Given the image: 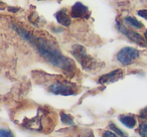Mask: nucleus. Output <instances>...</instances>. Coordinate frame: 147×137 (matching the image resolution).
Returning <instances> with one entry per match:
<instances>
[{
	"instance_id": "obj_15",
	"label": "nucleus",
	"mask_w": 147,
	"mask_h": 137,
	"mask_svg": "<svg viewBox=\"0 0 147 137\" xmlns=\"http://www.w3.org/2000/svg\"><path fill=\"white\" fill-rule=\"evenodd\" d=\"M139 134L142 137H147V120L143 121L139 126Z\"/></svg>"
},
{
	"instance_id": "obj_2",
	"label": "nucleus",
	"mask_w": 147,
	"mask_h": 137,
	"mask_svg": "<svg viewBox=\"0 0 147 137\" xmlns=\"http://www.w3.org/2000/svg\"><path fill=\"white\" fill-rule=\"evenodd\" d=\"M18 123L22 126V128L28 130L37 132H49L57 124V121L55 120V117L51 115V112L39 108L35 115L23 117V119H21Z\"/></svg>"
},
{
	"instance_id": "obj_12",
	"label": "nucleus",
	"mask_w": 147,
	"mask_h": 137,
	"mask_svg": "<svg viewBox=\"0 0 147 137\" xmlns=\"http://www.w3.org/2000/svg\"><path fill=\"white\" fill-rule=\"evenodd\" d=\"M61 121H63V123L69 125V126H73V125H74L73 117H71V115L67 114V113L61 112Z\"/></svg>"
},
{
	"instance_id": "obj_4",
	"label": "nucleus",
	"mask_w": 147,
	"mask_h": 137,
	"mask_svg": "<svg viewBox=\"0 0 147 137\" xmlns=\"http://www.w3.org/2000/svg\"><path fill=\"white\" fill-rule=\"evenodd\" d=\"M49 91L55 95L71 96V95H76L78 93V88L76 85L67 82V81H57L49 86Z\"/></svg>"
},
{
	"instance_id": "obj_19",
	"label": "nucleus",
	"mask_w": 147,
	"mask_h": 137,
	"mask_svg": "<svg viewBox=\"0 0 147 137\" xmlns=\"http://www.w3.org/2000/svg\"><path fill=\"white\" fill-rule=\"evenodd\" d=\"M140 117H141V118H143V119H147V107L143 109V110H141Z\"/></svg>"
},
{
	"instance_id": "obj_13",
	"label": "nucleus",
	"mask_w": 147,
	"mask_h": 137,
	"mask_svg": "<svg viewBox=\"0 0 147 137\" xmlns=\"http://www.w3.org/2000/svg\"><path fill=\"white\" fill-rule=\"evenodd\" d=\"M110 128H111V130H112L114 133H116V134L118 135L119 137H128L126 133H125L123 130H121L119 127H117L116 125L114 124V123H111V124H110Z\"/></svg>"
},
{
	"instance_id": "obj_14",
	"label": "nucleus",
	"mask_w": 147,
	"mask_h": 137,
	"mask_svg": "<svg viewBox=\"0 0 147 137\" xmlns=\"http://www.w3.org/2000/svg\"><path fill=\"white\" fill-rule=\"evenodd\" d=\"M40 20H42V19H41V17L38 16L36 13H32V14L29 16V21H30L32 24L36 25V26L40 25Z\"/></svg>"
},
{
	"instance_id": "obj_17",
	"label": "nucleus",
	"mask_w": 147,
	"mask_h": 137,
	"mask_svg": "<svg viewBox=\"0 0 147 137\" xmlns=\"http://www.w3.org/2000/svg\"><path fill=\"white\" fill-rule=\"evenodd\" d=\"M103 137H118V135L113 131H105L103 133Z\"/></svg>"
},
{
	"instance_id": "obj_9",
	"label": "nucleus",
	"mask_w": 147,
	"mask_h": 137,
	"mask_svg": "<svg viewBox=\"0 0 147 137\" xmlns=\"http://www.w3.org/2000/svg\"><path fill=\"white\" fill-rule=\"evenodd\" d=\"M55 19H57V22H59L61 25H63V26L69 27V25H71V16H69V14L67 13V10H65V9L59 10L55 14Z\"/></svg>"
},
{
	"instance_id": "obj_11",
	"label": "nucleus",
	"mask_w": 147,
	"mask_h": 137,
	"mask_svg": "<svg viewBox=\"0 0 147 137\" xmlns=\"http://www.w3.org/2000/svg\"><path fill=\"white\" fill-rule=\"evenodd\" d=\"M124 22L126 23L128 26H131V27H133V28H136V29H140L143 27L142 22H140L139 20H137V19L133 16L124 17Z\"/></svg>"
},
{
	"instance_id": "obj_18",
	"label": "nucleus",
	"mask_w": 147,
	"mask_h": 137,
	"mask_svg": "<svg viewBox=\"0 0 147 137\" xmlns=\"http://www.w3.org/2000/svg\"><path fill=\"white\" fill-rule=\"evenodd\" d=\"M137 13H138L139 16L143 17V18L147 20V9H142V10H139Z\"/></svg>"
},
{
	"instance_id": "obj_10",
	"label": "nucleus",
	"mask_w": 147,
	"mask_h": 137,
	"mask_svg": "<svg viewBox=\"0 0 147 137\" xmlns=\"http://www.w3.org/2000/svg\"><path fill=\"white\" fill-rule=\"evenodd\" d=\"M119 120L128 128H133L136 125V119L130 115H121L119 116Z\"/></svg>"
},
{
	"instance_id": "obj_8",
	"label": "nucleus",
	"mask_w": 147,
	"mask_h": 137,
	"mask_svg": "<svg viewBox=\"0 0 147 137\" xmlns=\"http://www.w3.org/2000/svg\"><path fill=\"white\" fill-rule=\"evenodd\" d=\"M89 15V8L81 2H76L71 6V18H87Z\"/></svg>"
},
{
	"instance_id": "obj_6",
	"label": "nucleus",
	"mask_w": 147,
	"mask_h": 137,
	"mask_svg": "<svg viewBox=\"0 0 147 137\" xmlns=\"http://www.w3.org/2000/svg\"><path fill=\"white\" fill-rule=\"evenodd\" d=\"M117 28L121 33H123L124 35H126L130 40H132L133 43H137V45H141V47H145L146 45V40L141 36L139 33H137L136 31H133L131 29H128L126 26L122 24L120 22H117Z\"/></svg>"
},
{
	"instance_id": "obj_1",
	"label": "nucleus",
	"mask_w": 147,
	"mask_h": 137,
	"mask_svg": "<svg viewBox=\"0 0 147 137\" xmlns=\"http://www.w3.org/2000/svg\"><path fill=\"white\" fill-rule=\"evenodd\" d=\"M14 30L22 37L24 40L28 41L37 51L38 53L49 61L51 65L53 67H57L59 70H61L65 75L69 76H73L76 72V65L74 63L69 57H65V55H61V53L51 45L49 41L47 39L41 38V37H37L27 31L26 29L22 28L20 26H13Z\"/></svg>"
},
{
	"instance_id": "obj_7",
	"label": "nucleus",
	"mask_w": 147,
	"mask_h": 137,
	"mask_svg": "<svg viewBox=\"0 0 147 137\" xmlns=\"http://www.w3.org/2000/svg\"><path fill=\"white\" fill-rule=\"evenodd\" d=\"M123 75H124V73H123V71L120 70V69L114 70V71H112V72L108 73V74H105V75H103V76H101L98 80V83L101 85L114 83V82H116V81L122 79Z\"/></svg>"
},
{
	"instance_id": "obj_20",
	"label": "nucleus",
	"mask_w": 147,
	"mask_h": 137,
	"mask_svg": "<svg viewBox=\"0 0 147 137\" xmlns=\"http://www.w3.org/2000/svg\"><path fill=\"white\" fill-rule=\"evenodd\" d=\"M144 37H145V40H146V43H147V29L145 30V32H144Z\"/></svg>"
},
{
	"instance_id": "obj_5",
	"label": "nucleus",
	"mask_w": 147,
	"mask_h": 137,
	"mask_svg": "<svg viewBox=\"0 0 147 137\" xmlns=\"http://www.w3.org/2000/svg\"><path fill=\"white\" fill-rule=\"evenodd\" d=\"M117 61L123 65H129L139 57V51L134 47H123L117 53Z\"/></svg>"
},
{
	"instance_id": "obj_3",
	"label": "nucleus",
	"mask_w": 147,
	"mask_h": 137,
	"mask_svg": "<svg viewBox=\"0 0 147 137\" xmlns=\"http://www.w3.org/2000/svg\"><path fill=\"white\" fill-rule=\"evenodd\" d=\"M71 53L85 70L92 71L97 67V61L87 53L86 49L82 45H74L73 49H71Z\"/></svg>"
},
{
	"instance_id": "obj_16",
	"label": "nucleus",
	"mask_w": 147,
	"mask_h": 137,
	"mask_svg": "<svg viewBox=\"0 0 147 137\" xmlns=\"http://www.w3.org/2000/svg\"><path fill=\"white\" fill-rule=\"evenodd\" d=\"M0 137H14V134L9 129L0 128Z\"/></svg>"
}]
</instances>
